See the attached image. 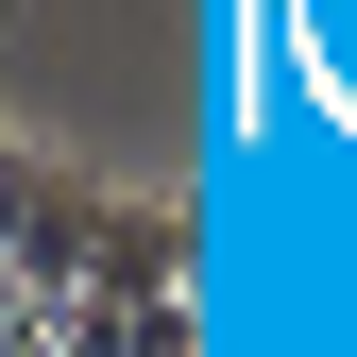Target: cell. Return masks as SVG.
<instances>
[{
  "instance_id": "1",
  "label": "cell",
  "mask_w": 357,
  "mask_h": 357,
  "mask_svg": "<svg viewBox=\"0 0 357 357\" xmlns=\"http://www.w3.org/2000/svg\"><path fill=\"white\" fill-rule=\"evenodd\" d=\"M119 221H137V188H102V170H68V153H17V306L119 289Z\"/></svg>"
},
{
  "instance_id": "2",
  "label": "cell",
  "mask_w": 357,
  "mask_h": 357,
  "mask_svg": "<svg viewBox=\"0 0 357 357\" xmlns=\"http://www.w3.org/2000/svg\"><path fill=\"white\" fill-rule=\"evenodd\" d=\"M52 357H204V306L188 289H85V306H34Z\"/></svg>"
}]
</instances>
